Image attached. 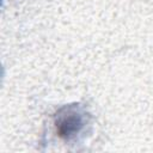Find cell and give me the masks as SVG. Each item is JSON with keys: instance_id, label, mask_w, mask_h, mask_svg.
<instances>
[{"instance_id": "obj_1", "label": "cell", "mask_w": 153, "mask_h": 153, "mask_svg": "<svg viewBox=\"0 0 153 153\" xmlns=\"http://www.w3.org/2000/svg\"><path fill=\"white\" fill-rule=\"evenodd\" d=\"M90 116L80 104H68L60 108L55 115L54 124L57 135L65 141L75 140L88 124Z\"/></svg>"}]
</instances>
